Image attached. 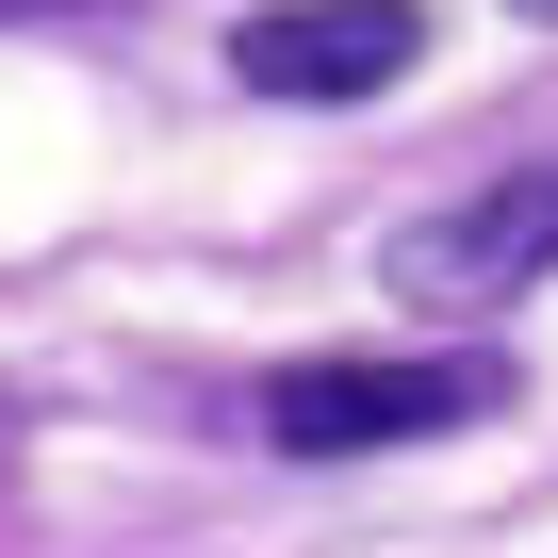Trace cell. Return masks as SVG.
<instances>
[{"instance_id":"cell-1","label":"cell","mask_w":558,"mask_h":558,"mask_svg":"<svg viewBox=\"0 0 558 558\" xmlns=\"http://www.w3.org/2000/svg\"><path fill=\"white\" fill-rule=\"evenodd\" d=\"M509 411V362L493 345H411V362H296L263 378V444L279 460H378V444H444Z\"/></svg>"},{"instance_id":"cell-2","label":"cell","mask_w":558,"mask_h":558,"mask_svg":"<svg viewBox=\"0 0 558 558\" xmlns=\"http://www.w3.org/2000/svg\"><path fill=\"white\" fill-rule=\"evenodd\" d=\"M558 263V165H493L476 197H444V214H411L395 246H378V279H395V313H509L525 279Z\"/></svg>"},{"instance_id":"cell-3","label":"cell","mask_w":558,"mask_h":558,"mask_svg":"<svg viewBox=\"0 0 558 558\" xmlns=\"http://www.w3.org/2000/svg\"><path fill=\"white\" fill-rule=\"evenodd\" d=\"M411 66H427L411 0H263V17H230V83H263V99H378Z\"/></svg>"},{"instance_id":"cell-4","label":"cell","mask_w":558,"mask_h":558,"mask_svg":"<svg viewBox=\"0 0 558 558\" xmlns=\"http://www.w3.org/2000/svg\"><path fill=\"white\" fill-rule=\"evenodd\" d=\"M0 17H66V0H0Z\"/></svg>"},{"instance_id":"cell-5","label":"cell","mask_w":558,"mask_h":558,"mask_svg":"<svg viewBox=\"0 0 558 558\" xmlns=\"http://www.w3.org/2000/svg\"><path fill=\"white\" fill-rule=\"evenodd\" d=\"M509 17H558V0H509Z\"/></svg>"}]
</instances>
